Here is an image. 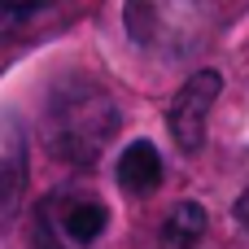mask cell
<instances>
[{
  "label": "cell",
  "instance_id": "7a4b0ae2",
  "mask_svg": "<svg viewBox=\"0 0 249 249\" xmlns=\"http://www.w3.org/2000/svg\"><path fill=\"white\" fill-rule=\"evenodd\" d=\"M127 35L153 57H188L210 35V0H127Z\"/></svg>",
  "mask_w": 249,
  "mask_h": 249
},
{
  "label": "cell",
  "instance_id": "5b68a950",
  "mask_svg": "<svg viewBox=\"0 0 249 249\" xmlns=\"http://www.w3.org/2000/svg\"><path fill=\"white\" fill-rule=\"evenodd\" d=\"M26 193V136L13 114H0V228L13 223Z\"/></svg>",
  "mask_w": 249,
  "mask_h": 249
},
{
  "label": "cell",
  "instance_id": "52a82bcc",
  "mask_svg": "<svg viewBox=\"0 0 249 249\" xmlns=\"http://www.w3.org/2000/svg\"><path fill=\"white\" fill-rule=\"evenodd\" d=\"M201 236H206V210H201L197 201L175 206V210L166 214V223H162V241L171 249H193Z\"/></svg>",
  "mask_w": 249,
  "mask_h": 249
},
{
  "label": "cell",
  "instance_id": "3957f363",
  "mask_svg": "<svg viewBox=\"0 0 249 249\" xmlns=\"http://www.w3.org/2000/svg\"><path fill=\"white\" fill-rule=\"evenodd\" d=\"M109 232V206L88 188H57L35 210V249H92Z\"/></svg>",
  "mask_w": 249,
  "mask_h": 249
},
{
  "label": "cell",
  "instance_id": "9c48e42d",
  "mask_svg": "<svg viewBox=\"0 0 249 249\" xmlns=\"http://www.w3.org/2000/svg\"><path fill=\"white\" fill-rule=\"evenodd\" d=\"M236 219H241V228L249 232V188L241 193V201H236Z\"/></svg>",
  "mask_w": 249,
  "mask_h": 249
},
{
  "label": "cell",
  "instance_id": "ba28073f",
  "mask_svg": "<svg viewBox=\"0 0 249 249\" xmlns=\"http://www.w3.org/2000/svg\"><path fill=\"white\" fill-rule=\"evenodd\" d=\"M48 4H57V0H0V26H13V22H22Z\"/></svg>",
  "mask_w": 249,
  "mask_h": 249
},
{
  "label": "cell",
  "instance_id": "6da1fadb",
  "mask_svg": "<svg viewBox=\"0 0 249 249\" xmlns=\"http://www.w3.org/2000/svg\"><path fill=\"white\" fill-rule=\"evenodd\" d=\"M118 131L114 96L92 79H61L44 105V144L70 166H92Z\"/></svg>",
  "mask_w": 249,
  "mask_h": 249
},
{
  "label": "cell",
  "instance_id": "277c9868",
  "mask_svg": "<svg viewBox=\"0 0 249 249\" xmlns=\"http://www.w3.org/2000/svg\"><path fill=\"white\" fill-rule=\"evenodd\" d=\"M219 92H223V74L219 70H197L175 92L166 123H171V136H175V144L184 153H197L206 144V123H210V109H214Z\"/></svg>",
  "mask_w": 249,
  "mask_h": 249
},
{
  "label": "cell",
  "instance_id": "8992f818",
  "mask_svg": "<svg viewBox=\"0 0 249 249\" xmlns=\"http://www.w3.org/2000/svg\"><path fill=\"white\" fill-rule=\"evenodd\" d=\"M114 175H118V188H123V193L144 197V193H153V188L162 184V158H158V149H153L149 140H131V144L118 153Z\"/></svg>",
  "mask_w": 249,
  "mask_h": 249
}]
</instances>
